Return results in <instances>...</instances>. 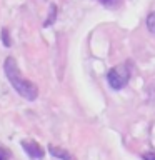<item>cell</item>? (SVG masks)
I'll return each mask as SVG.
<instances>
[{
	"mask_svg": "<svg viewBox=\"0 0 155 160\" xmlns=\"http://www.w3.org/2000/svg\"><path fill=\"white\" fill-rule=\"evenodd\" d=\"M20 145H22L23 152L27 153L32 160H42L45 157L43 148L40 147L35 140H22V143H20Z\"/></svg>",
	"mask_w": 155,
	"mask_h": 160,
	"instance_id": "3957f363",
	"label": "cell"
},
{
	"mask_svg": "<svg viewBox=\"0 0 155 160\" xmlns=\"http://www.w3.org/2000/svg\"><path fill=\"white\" fill-rule=\"evenodd\" d=\"M48 152L52 157L58 158V160H72V155H70L67 150L60 148V147H55V145H48Z\"/></svg>",
	"mask_w": 155,
	"mask_h": 160,
	"instance_id": "277c9868",
	"label": "cell"
},
{
	"mask_svg": "<svg viewBox=\"0 0 155 160\" xmlns=\"http://www.w3.org/2000/svg\"><path fill=\"white\" fill-rule=\"evenodd\" d=\"M128 80H130V67H127L125 63H120L117 67L110 68L107 73V82L110 88L113 90H122L123 87H127Z\"/></svg>",
	"mask_w": 155,
	"mask_h": 160,
	"instance_id": "7a4b0ae2",
	"label": "cell"
},
{
	"mask_svg": "<svg viewBox=\"0 0 155 160\" xmlns=\"http://www.w3.org/2000/svg\"><path fill=\"white\" fill-rule=\"evenodd\" d=\"M55 18H57V5H50V10H48V17L47 20L43 22V27H50L53 22H55Z\"/></svg>",
	"mask_w": 155,
	"mask_h": 160,
	"instance_id": "5b68a950",
	"label": "cell"
},
{
	"mask_svg": "<svg viewBox=\"0 0 155 160\" xmlns=\"http://www.w3.org/2000/svg\"><path fill=\"white\" fill-rule=\"evenodd\" d=\"M2 43L5 45V47H10V45H12V40H10V35H8L7 27L2 28Z\"/></svg>",
	"mask_w": 155,
	"mask_h": 160,
	"instance_id": "ba28073f",
	"label": "cell"
},
{
	"mask_svg": "<svg viewBox=\"0 0 155 160\" xmlns=\"http://www.w3.org/2000/svg\"><path fill=\"white\" fill-rule=\"evenodd\" d=\"M3 72H5V75H7L10 85L15 88V92H17L20 97H23L25 100H30V102H33V100L38 97V88L35 87L30 80L22 77V73H20V70H18V65H17L13 57L5 58Z\"/></svg>",
	"mask_w": 155,
	"mask_h": 160,
	"instance_id": "6da1fadb",
	"label": "cell"
},
{
	"mask_svg": "<svg viewBox=\"0 0 155 160\" xmlns=\"http://www.w3.org/2000/svg\"><path fill=\"white\" fill-rule=\"evenodd\" d=\"M0 160H10V153L7 148L0 147Z\"/></svg>",
	"mask_w": 155,
	"mask_h": 160,
	"instance_id": "9c48e42d",
	"label": "cell"
},
{
	"mask_svg": "<svg viewBox=\"0 0 155 160\" xmlns=\"http://www.w3.org/2000/svg\"><path fill=\"white\" fill-rule=\"evenodd\" d=\"M147 28L150 33H155V12H150L147 17Z\"/></svg>",
	"mask_w": 155,
	"mask_h": 160,
	"instance_id": "52a82bcc",
	"label": "cell"
},
{
	"mask_svg": "<svg viewBox=\"0 0 155 160\" xmlns=\"http://www.w3.org/2000/svg\"><path fill=\"white\" fill-rule=\"evenodd\" d=\"M143 160H155V152H145L142 155Z\"/></svg>",
	"mask_w": 155,
	"mask_h": 160,
	"instance_id": "30bf717a",
	"label": "cell"
},
{
	"mask_svg": "<svg viewBox=\"0 0 155 160\" xmlns=\"http://www.w3.org/2000/svg\"><path fill=\"white\" fill-rule=\"evenodd\" d=\"M98 2L107 8H118L122 5V0H98Z\"/></svg>",
	"mask_w": 155,
	"mask_h": 160,
	"instance_id": "8992f818",
	"label": "cell"
}]
</instances>
